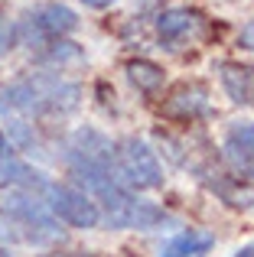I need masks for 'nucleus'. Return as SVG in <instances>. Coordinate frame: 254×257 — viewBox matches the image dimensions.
I'll list each match as a JSON object with an SVG mask.
<instances>
[{"instance_id": "1", "label": "nucleus", "mask_w": 254, "mask_h": 257, "mask_svg": "<svg viewBox=\"0 0 254 257\" xmlns=\"http://www.w3.org/2000/svg\"><path fill=\"white\" fill-rule=\"evenodd\" d=\"M78 104H82V88L59 72H33L0 91V114L52 117V114H72Z\"/></svg>"}, {"instance_id": "2", "label": "nucleus", "mask_w": 254, "mask_h": 257, "mask_svg": "<svg viewBox=\"0 0 254 257\" xmlns=\"http://www.w3.org/2000/svg\"><path fill=\"white\" fill-rule=\"evenodd\" d=\"M62 160L69 166V173H108L114 179H121L117 173V153L114 144L95 127H78L69 140H65Z\"/></svg>"}, {"instance_id": "3", "label": "nucleus", "mask_w": 254, "mask_h": 257, "mask_svg": "<svg viewBox=\"0 0 254 257\" xmlns=\"http://www.w3.org/2000/svg\"><path fill=\"white\" fill-rule=\"evenodd\" d=\"M43 202L49 205V212L56 215V221L69 228H98L101 225V208L91 195H85L82 189L65 186V182H49L43 189Z\"/></svg>"}, {"instance_id": "4", "label": "nucleus", "mask_w": 254, "mask_h": 257, "mask_svg": "<svg viewBox=\"0 0 254 257\" xmlns=\"http://www.w3.org/2000/svg\"><path fill=\"white\" fill-rule=\"evenodd\" d=\"M117 153V173L127 189H160L163 186V166L157 153L144 144L140 137H124L114 147Z\"/></svg>"}, {"instance_id": "5", "label": "nucleus", "mask_w": 254, "mask_h": 257, "mask_svg": "<svg viewBox=\"0 0 254 257\" xmlns=\"http://www.w3.org/2000/svg\"><path fill=\"white\" fill-rule=\"evenodd\" d=\"M101 225L114 228V231H153V228L173 225V218L157 205V202L137 199L134 192L121 195L114 205H108L101 212Z\"/></svg>"}, {"instance_id": "6", "label": "nucleus", "mask_w": 254, "mask_h": 257, "mask_svg": "<svg viewBox=\"0 0 254 257\" xmlns=\"http://www.w3.org/2000/svg\"><path fill=\"white\" fill-rule=\"evenodd\" d=\"M7 186H23V189H33V192H43L49 186V179L39 170H33L26 160H20V153L13 150V144L0 131V189Z\"/></svg>"}, {"instance_id": "7", "label": "nucleus", "mask_w": 254, "mask_h": 257, "mask_svg": "<svg viewBox=\"0 0 254 257\" xmlns=\"http://www.w3.org/2000/svg\"><path fill=\"white\" fill-rule=\"evenodd\" d=\"M30 26L39 33V36L49 39H62L65 33H72L78 26V13L65 4H43L30 13Z\"/></svg>"}, {"instance_id": "8", "label": "nucleus", "mask_w": 254, "mask_h": 257, "mask_svg": "<svg viewBox=\"0 0 254 257\" xmlns=\"http://www.w3.org/2000/svg\"><path fill=\"white\" fill-rule=\"evenodd\" d=\"M199 26H202V17L196 10H186V7H170V10L160 13L157 20V33L166 46H176V43H186L189 36H196Z\"/></svg>"}, {"instance_id": "9", "label": "nucleus", "mask_w": 254, "mask_h": 257, "mask_svg": "<svg viewBox=\"0 0 254 257\" xmlns=\"http://www.w3.org/2000/svg\"><path fill=\"white\" fill-rule=\"evenodd\" d=\"M225 160H228L241 176L254 166V120L228 127V137H225Z\"/></svg>"}, {"instance_id": "10", "label": "nucleus", "mask_w": 254, "mask_h": 257, "mask_svg": "<svg viewBox=\"0 0 254 257\" xmlns=\"http://www.w3.org/2000/svg\"><path fill=\"white\" fill-rule=\"evenodd\" d=\"M222 88L235 104H254V65L222 62Z\"/></svg>"}, {"instance_id": "11", "label": "nucleus", "mask_w": 254, "mask_h": 257, "mask_svg": "<svg viewBox=\"0 0 254 257\" xmlns=\"http://www.w3.org/2000/svg\"><path fill=\"white\" fill-rule=\"evenodd\" d=\"M212 244H215V238H212L209 231L186 228V231H179L176 238L166 241L163 251H160V257H196V254H205Z\"/></svg>"}, {"instance_id": "12", "label": "nucleus", "mask_w": 254, "mask_h": 257, "mask_svg": "<svg viewBox=\"0 0 254 257\" xmlns=\"http://www.w3.org/2000/svg\"><path fill=\"white\" fill-rule=\"evenodd\" d=\"M127 78L140 91H157L163 85V69L150 59H134V62H127Z\"/></svg>"}, {"instance_id": "13", "label": "nucleus", "mask_w": 254, "mask_h": 257, "mask_svg": "<svg viewBox=\"0 0 254 257\" xmlns=\"http://www.w3.org/2000/svg\"><path fill=\"white\" fill-rule=\"evenodd\" d=\"M176 104L183 107V114H189V117H196V114H202L205 107H209V94H205V88L202 85H179L176 88Z\"/></svg>"}, {"instance_id": "14", "label": "nucleus", "mask_w": 254, "mask_h": 257, "mask_svg": "<svg viewBox=\"0 0 254 257\" xmlns=\"http://www.w3.org/2000/svg\"><path fill=\"white\" fill-rule=\"evenodd\" d=\"M43 59L62 69V65H69V62H78V59H82V49H78L75 43H65V39H52V43L46 46Z\"/></svg>"}, {"instance_id": "15", "label": "nucleus", "mask_w": 254, "mask_h": 257, "mask_svg": "<svg viewBox=\"0 0 254 257\" xmlns=\"http://www.w3.org/2000/svg\"><path fill=\"white\" fill-rule=\"evenodd\" d=\"M17 43H20V26L10 17H0V56H7Z\"/></svg>"}, {"instance_id": "16", "label": "nucleus", "mask_w": 254, "mask_h": 257, "mask_svg": "<svg viewBox=\"0 0 254 257\" xmlns=\"http://www.w3.org/2000/svg\"><path fill=\"white\" fill-rule=\"evenodd\" d=\"M238 43H241V49H251V52H254V20H251V23H248V26L241 30V36H238Z\"/></svg>"}, {"instance_id": "17", "label": "nucleus", "mask_w": 254, "mask_h": 257, "mask_svg": "<svg viewBox=\"0 0 254 257\" xmlns=\"http://www.w3.org/2000/svg\"><path fill=\"white\" fill-rule=\"evenodd\" d=\"M39 257H95V254H82V251H49V254H39Z\"/></svg>"}, {"instance_id": "18", "label": "nucleus", "mask_w": 254, "mask_h": 257, "mask_svg": "<svg viewBox=\"0 0 254 257\" xmlns=\"http://www.w3.org/2000/svg\"><path fill=\"white\" fill-rule=\"evenodd\" d=\"M85 7H91V10H104V7H111L114 0H82Z\"/></svg>"}, {"instance_id": "19", "label": "nucleus", "mask_w": 254, "mask_h": 257, "mask_svg": "<svg viewBox=\"0 0 254 257\" xmlns=\"http://www.w3.org/2000/svg\"><path fill=\"white\" fill-rule=\"evenodd\" d=\"M235 257H254V241H251V244H244L241 251H235Z\"/></svg>"}, {"instance_id": "20", "label": "nucleus", "mask_w": 254, "mask_h": 257, "mask_svg": "<svg viewBox=\"0 0 254 257\" xmlns=\"http://www.w3.org/2000/svg\"><path fill=\"white\" fill-rule=\"evenodd\" d=\"M0 257H10V251H7V247H0Z\"/></svg>"}, {"instance_id": "21", "label": "nucleus", "mask_w": 254, "mask_h": 257, "mask_svg": "<svg viewBox=\"0 0 254 257\" xmlns=\"http://www.w3.org/2000/svg\"><path fill=\"white\" fill-rule=\"evenodd\" d=\"M244 176H248V179H254V166H251V170H248V173H244Z\"/></svg>"}]
</instances>
